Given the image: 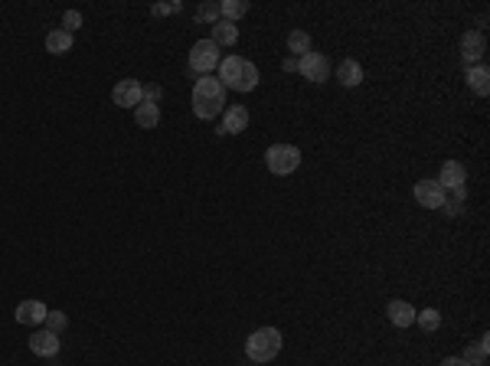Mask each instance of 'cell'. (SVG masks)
Returning a JSON list of instances; mask_svg holds the SVG:
<instances>
[{"label": "cell", "instance_id": "cell-1", "mask_svg": "<svg viewBox=\"0 0 490 366\" xmlns=\"http://www.w3.org/2000/svg\"><path fill=\"white\" fill-rule=\"evenodd\" d=\"M223 108H225L223 82H219L216 75H203V79H196V85H193V114L196 118L209 122V118H216Z\"/></svg>", "mask_w": 490, "mask_h": 366}, {"label": "cell", "instance_id": "cell-2", "mask_svg": "<svg viewBox=\"0 0 490 366\" xmlns=\"http://www.w3.org/2000/svg\"><path fill=\"white\" fill-rule=\"evenodd\" d=\"M245 353H249L252 363H268V360H275L282 353V334H278L275 327H262V330L249 334Z\"/></svg>", "mask_w": 490, "mask_h": 366}, {"label": "cell", "instance_id": "cell-3", "mask_svg": "<svg viewBox=\"0 0 490 366\" xmlns=\"http://www.w3.org/2000/svg\"><path fill=\"white\" fill-rule=\"evenodd\" d=\"M219 63H223V56H219V46L213 40L193 43L190 56H186V65H190L196 75H213L219 69Z\"/></svg>", "mask_w": 490, "mask_h": 366}, {"label": "cell", "instance_id": "cell-4", "mask_svg": "<svg viewBox=\"0 0 490 366\" xmlns=\"http://www.w3.org/2000/svg\"><path fill=\"white\" fill-rule=\"evenodd\" d=\"M265 163L272 173L288 177V173H294L297 167H301V151H297L294 144H272L265 151Z\"/></svg>", "mask_w": 490, "mask_h": 366}, {"label": "cell", "instance_id": "cell-5", "mask_svg": "<svg viewBox=\"0 0 490 366\" xmlns=\"http://www.w3.org/2000/svg\"><path fill=\"white\" fill-rule=\"evenodd\" d=\"M297 72L304 75V79H311L314 85H321V82L330 79V59L324 56V53H307V56L297 59Z\"/></svg>", "mask_w": 490, "mask_h": 366}, {"label": "cell", "instance_id": "cell-6", "mask_svg": "<svg viewBox=\"0 0 490 366\" xmlns=\"http://www.w3.org/2000/svg\"><path fill=\"white\" fill-rule=\"evenodd\" d=\"M112 102L118 108H137L141 102H144V82L121 79L118 85H114V92H112Z\"/></svg>", "mask_w": 490, "mask_h": 366}, {"label": "cell", "instance_id": "cell-7", "mask_svg": "<svg viewBox=\"0 0 490 366\" xmlns=\"http://www.w3.org/2000/svg\"><path fill=\"white\" fill-rule=\"evenodd\" d=\"M415 200L425 210H442L444 206V190L438 187V180H418L415 183Z\"/></svg>", "mask_w": 490, "mask_h": 366}, {"label": "cell", "instance_id": "cell-8", "mask_svg": "<svg viewBox=\"0 0 490 366\" xmlns=\"http://www.w3.org/2000/svg\"><path fill=\"white\" fill-rule=\"evenodd\" d=\"M484 49H487V43H484V33L467 30L464 36H461V59H464L467 65H474L477 59H484Z\"/></svg>", "mask_w": 490, "mask_h": 366}, {"label": "cell", "instance_id": "cell-9", "mask_svg": "<svg viewBox=\"0 0 490 366\" xmlns=\"http://www.w3.org/2000/svg\"><path fill=\"white\" fill-rule=\"evenodd\" d=\"M242 63L245 59H239V56H225L223 63H219V69H216V79L223 82V89H235L239 92V82H242Z\"/></svg>", "mask_w": 490, "mask_h": 366}, {"label": "cell", "instance_id": "cell-10", "mask_svg": "<svg viewBox=\"0 0 490 366\" xmlns=\"http://www.w3.org/2000/svg\"><path fill=\"white\" fill-rule=\"evenodd\" d=\"M245 128H249V108H242V105H229V108H225L219 134H242Z\"/></svg>", "mask_w": 490, "mask_h": 366}, {"label": "cell", "instance_id": "cell-11", "mask_svg": "<svg viewBox=\"0 0 490 366\" xmlns=\"http://www.w3.org/2000/svg\"><path fill=\"white\" fill-rule=\"evenodd\" d=\"M467 183V167L461 161H444L442 167V177H438V187L442 190H454V187H464Z\"/></svg>", "mask_w": 490, "mask_h": 366}, {"label": "cell", "instance_id": "cell-12", "mask_svg": "<svg viewBox=\"0 0 490 366\" xmlns=\"http://www.w3.org/2000/svg\"><path fill=\"white\" fill-rule=\"evenodd\" d=\"M46 314L49 308L43 301H23V304H16V324H46Z\"/></svg>", "mask_w": 490, "mask_h": 366}, {"label": "cell", "instance_id": "cell-13", "mask_svg": "<svg viewBox=\"0 0 490 366\" xmlns=\"http://www.w3.org/2000/svg\"><path fill=\"white\" fill-rule=\"evenodd\" d=\"M30 350L36 353V357H56L59 334H53V330H36V334L30 337Z\"/></svg>", "mask_w": 490, "mask_h": 366}, {"label": "cell", "instance_id": "cell-14", "mask_svg": "<svg viewBox=\"0 0 490 366\" xmlns=\"http://www.w3.org/2000/svg\"><path fill=\"white\" fill-rule=\"evenodd\" d=\"M337 79H340V85L343 89H356L366 75H363V65L356 63V59H343V63L337 65Z\"/></svg>", "mask_w": 490, "mask_h": 366}, {"label": "cell", "instance_id": "cell-15", "mask_svg": "<svg viewBox=\"0 0 490 366\" xmlns=\"http://www.w3.org/2000/svg\"><path fill=\"white\" fill-rule=\"evenodd\" d=\"M467 89L474 92V95H487L490 92V69L487 65H467Z\"/></svg>", "mask_w": 490, "mask_h": 366}, {"label": "cell", "instance_id": "cell-16", "mask_svg": "<svg viewBox=\"0 0 490 366\" xmlns=\"http://www.w3.org/2000/svg\"><path fill=\"white\" fill-rule=\"evenodd\" d=\"M389 321H393L395 327H412L415 324V308H412L409 301H389Z\"/></svg>", "mask_w": 490, "mask_h": 366}, {"label": "cell", "instance_id": "cell-17", "mask_svg": "<svg viewBox=\"0 0 490 366\" xmlns=\"http://www.w3.org/2000/svg\"><path fill=\"white\" fill-rule=\"evenodd\" d=\"M134 122H137V128H157V124H161V105L141 102V105L134 108Z\"/></svg>", "mask_w": 490, "mask_h": 366}, {"label": "cell", "instance_id": "cell-18", "mask_svg": "<svg viewBox=\"0 0 490 366\" xmlns=\"http://www.w3.org/2000/svg\"><path fill=\"white\" fill-rule=\"evenodd\" d=\"M235 40H239V26L235 23H229V20L213 23V43L216 46H235Z\"/></svg>", "mask_w": 490, "mask_h": 366}, {"label": "cell", "instance_id": "cell-19", "mask_svg": "<svg viewBox=\"0 0 490 366\" xmlns=\"http://www.w3.org/2000/svg\"><path fill=\"white\" fill-rule=\"evenodd\" d=\"M69 49H73V33L53 30L46 36V53H53V56H63V53H69Z\"/></svg>", "mask_w": 490, "mask_h": 366}, {"label": "cell", "instance_id": "cell-20", "mask_svg": "<svg viewBox=\"0 0 490 366\" xmlns=\"http://www.w3.org/2000/svg\"><path fill=\"white\" fill-rule=\"evenodd\" d=\"M311 49H314V43H311V36H307L304 30H291L288 33V53H294V56L301 59V56H307Z\"/></svg>", "mask_w": 490, "mask_h": 366}, {"label": "cell", "instance_id": "cell-21", "mask_svg": "<svg viewBox=\"0 0 490 366\" xmlns=\"http://www.w3.org/2000/svg\"><path fill=\"white\" fill-rule=\"evenodd\" d=\"M415 324L425 330V334H435L438 327H442V314L435 308H425V311H415Z\"/></svg>", "mask_w": 490, "mask_h": 366}, {"label": "cell", "instance_id": "cell-22", "mask_svg": "<svg viewBox=\"0 0 490 366\" xmlns=\"http://www.w3.org/2000/svg\"><path fill=\"white\" fill-rule=\"evenodd\" d=\"M219 14H223V20L235 23L239 16L249 14V4H245V0H223V4H219Z\"/></svg>", "mask_w": 490, "mask_h": 366}, {"label": "cell", "instance_id": "cell-23", "mask_svg": "<svg viewBox=\"0 0 490 366\" xmlns=\"http://www.w3.org/2000/svg\"><path fill=\"white\" fill-rule=\"evenodd\" d=\"M487 340H490V337L484 334L481 340L474 343V347H467V350H464V360L471 366H484V360H487Z\"/></svg>", "mask_w": 490, "mask_h": 366}, {"label": "cell", "instance_id": "cell-24", "mask_svg": "<svg viewBox=\"0 0 490 366\" xmlns=\"http://www.w3.org/2000/svg\"><path fill=\"white\" fill-rule=\"evenodd\" d=\"M258 85V69H255V63H242V82H239V92H252Z\"/></svg>", "mask_w": 490, "mask_h": 366}, {"label": "cell", "instance_id": "cell-25", "mask_svg": "<svg viewBox=\"0 0 490 366\" xmlns=\"http://www.w3.org/2000/svg\"><path fill=\"white\" fill-rule=\"evenodd\" d=\"M196 16H200L203 23H219L223 20V14H219V4H200V10H196Z\"/></svg>", "mask_w": 490, "mask_h": 366}, {"label": "cell", "instance_id": "cell-26", "mask_svg": "<svg viewBox=\"0 0 490 366\" xmlns=\"http://www.w3.org/2000/svg\"><path fill=\"white\" fill-rule=\"evenodd\" d=\"M79 26H82V14H79V10H65V14H63V30L73 33V30H79Z\"/></svg>", "mask_w": 490, "mask_h": 366}, {"label": "cell", "instance_id": "cell-27", "mask_svg": "<svg viewBox=\"0 0 490 366\" xmlns=\"http://www.w3.org/2000/svg\"><path fill=\"white\" fill-rule=\"evenodd\" d=\"M46 324H49V330H53V334H59V330L65 327V314H63V311H49V314H46Z\"/></svg>", "mask_w": 490, "mask_h": 366}, {"label": "cell", "instance_id": "cell-28", "mask_svg": "<svg viewBox=\"0 0 490 366\" xmlns=\"http://www.w3.org/2000/svg\"><path fill=\"white\" fill-rule=\"evenodd\" d=\"M161 95H164L161 85H144V102H151V105H161Z\"/></svg>", "mask_w": 490, "mask_h": 366}, {"label": "cell", "instance_id": "cell-29", "mask_svg": "<svg viewBox=\"0 0 490 366\" xmlns=\"http://www.w3.org/2000/svg\"><path fill=\"white\" fill-rule=\"evenodd\" d=\"M442 366H471V363H467L464 357H448V360H444V363H442Z\"/></svg>", "mask_w": 490, "mask_h": 366}, {"label": "cell", "instance_id": "cell-30", "mask_svg": "<svg viewBox=\"0 0 490 366\" xmlns=\"http://www.w3.org/2000/svg\"><path fill=\"white\" fill-rule=\"evenodd\" d=\"M282 69H284V72H297V59H294V56H288V59L282 63Z\"/></svg>", "mask_w": 490, "mask_h": 366}, {"label": "cell", "instance_id": "cell-31", "mask_svg": "<svg viewBox=\"0 0 490 366\" xmlns=\"http://www.w3.org/2000/svg\"><path fill=\"white\" fill-rule=\"evenodd\" d=\"M444 212H448V216H458L461 212V203H448V200H444V206H442Z\"/></svg>", "mask_w": 490, "mask_h": 366}]
</instances>
